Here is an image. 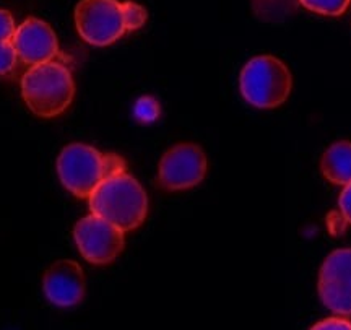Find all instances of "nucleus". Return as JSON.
Masks as SVG:
<instances>
[{"instance_id":"obj_3","label":"nucleus","mask_w":351,"mask_h":330,"mask_svg":"<svg viewBox=\"0 0 351 330\" xmlns=\"http://www.w3.org/2000/svg\"><path fill=\"white\" fill-rule=\"evenodd\" d=\"M21 96L29 111L39 117L60 116L75 96V82L69 67L59 60L32 65L21 78Z\"/></svg>"},{"instance_id":"obj_15","label":"nucleus","mask_w":351,"mask_h":330,"mask_svg":"<svg viewBox=\"0 0 351 330\" xmlns=\"http://www.w3.org/2000/svg\"><path fill=\"white\" fill-rule=\"evenodd\" d=\"M315 330H351V320L346 319V316H337V318H327L320 322L314 324Z\"/></svg>"},{"instance_id":"obj_11","label":"nucleus","mask_w":351,"mask_h":330,"mask_svg":"<svg viewBox=\"0 0 351 330\" xmlns=\"http://www.w3.org/2000/svg\"><path fill=\"white\" fill-rule=\"evenodd\" d=\"M324 178L337 186H346L351 182V142L341 140L333 143L324 153L320 161Z\"/></svg>"},{"instance_id":"obj_4","label":"nucleus","mask_w":351,"mask_h":330,"mask_svg":"<svg viewBox=\"0 0 351 330\" xmlns=\"http://www.w3.org/2000/svg\"><path fill=\"white\" fill-rule=\"evenodd\" d=\"M88 204L91 213L106 218L124 233L137 230L148 213L147 192L125 171L101 182L90 196Z\"/></svg>"},{"instance_id":"obj_14","label":"nucleus","mask_w":351,"mask_h":330,"mask_svg":"<svg viewBox=\"0 0 351 330\" xmlns=\"http://www.w3.org/2000/svg\"><path fill=\"white\" fill-rule=\"evenodd\" d=\"M135 116L143 122L155 121L160 116V106L153 98H142L135 104Z\"/></svg>"},{"instance_id":"obj_8","label":"nucleus","mask_w":351,"mask_h":330,"mask_svg":"<svg viewBox=\"0 0 351 330\" xmlns=\"http://www.w3.org/2000/svg\"><path fill=\"white\" fill-rule=\"evenodd\" d=\"M319 296L324 306L340 316H351V249H337L319 272Z\"/></svg>"},{"instance_id":"obj_7","label":"nucleus","mask_w":351,"mask_h":330,"mask_svg":"<svg viewBox=\"0 0 351 330\" xmlns=\"http://www.w3.org/2000/svg\"><path fill=\"white\" fill-rule=\"evenodd\" d=\"M207 156L195 143H179L169 148L160 161L158 184L166 191H186L204 181Z\"/></svg>"},{"instance_id":"obj_1","label":"nucleus","mask_w":351,"mask_h":330,"mask_svg":"<svg viewBox=\"0 0 351 330\" xmlns=\"http://www.w3.org/2000/svg\"><path fill=\"white\" fill-rule=\"evenodd\" d=\"M147 16V10L130 0H80L75 8V26L83 41L106 47L127 32L142 28Z\"/></svg>"},{"instance_id":"obj_16","label":"nucleus","mask_w":351,"mask_h":330,"mask_svg":"<svg viewBox=\"0 0 351 330\" xmlns=\"http://www.w3.org/2000/svg\"><path fill=\"white\" fill-rule=\"evenodd\" d=\"M15 30V21H13L12 13L0 8V41H12Z\"/></svg>"},{"instance_id":"obj_9","label":"nucleus","mask_w":351,"mask_h":330,"mask_svg":"<svg viewBox=\"0 0 351 330\" xmlns=\"http://www.w3.org/2000/svg\"><path fill=\"white\" fill-rule=\"evenodd\" d=\"M19 59L28 65H36L59 56V41L54 30L39 19H26L12 38Z\"/></svg>"},{"instance_id":"obj_13","label":"nucleus","mask_w":351,"mask_h":330,"mask_svg":"<svg viewBox=\"0 0 351 330\" xmlns=\"http://www.w3.org/2000/svg\"><path fill=\"white\" fill-rule=\"evenodd\" d=\"M16 60H19V56L12 41H0V77L12 73Z\"/></svg>"},{"instance_id":"obj_6","label":"nucleus","mask_w":351,"mask_h":330,"mask_svg":"<svg viewBox=\"0 0 351 330\" xmlns=\"http://www.w3.org/2000/svg\"><path fill=\"white\" fill-rule=\"evenodd\" d=\"M82 257L95 266L111 263L124 249V231L99 215H88L73 228Z\"/></svg>"},{"instance_id":"obj_12","label":"nucleus","mask_w":351,"mask_h":330,"mask_svg":"<svg viewBox=\"0 0 351 330\" xmlns=\"http://www.w3.org/2000/svg\"><path fill=\"white\" fill-rule=\"evenodd\" d=\"M307 10L320 13V15L339 16L350 5V0H300Z\"/></svg>"},{"instance_id":"obj_5","label":"nucleus","mask_w":351,"mask_h":330,"mask_svg":"<svg viewBox=\"0 0 351 330\" xmlns=\"http://www.w3.org/2000/svg\"><path fill=\"white\" fill-rule=\"evenodd\" d=\"M293 78L287 65L274 56H257L244 65L239 90L249 104L258 109L278 108L291 93Z\"/></svg>"},{"instance_id":"obj_2","label":"nucleus","mask_w":351,"mask_h":330,"mask_svg":"<svg viewBox=\"0 0 351 330\" xmlns=\"http://www.w3.org/2000/svg\"><path fill=\"white\" fill-rule=\"evenodd\" d=\"M124 171V158L116 153H101L85 143L67 145L57 160L60 182L78 199H90L101 182Z\"/></svg>"},{"instance_id":"obj_10","label":"nucleus","mask_w":351,"mask_h":330,"mask_svg":"<svg viewBox=\"0 0 351 330\" xmlns=\"http://www.w3.org/2000/svg\"><path fill=\"white\" fill-rule=\"evenodd\" d=\"M47 301L57 307H73L85 298V275L75 261H57L47 268L43 279Z\"/></svg>"},{"instance_id":"obj_17","label":"nucleus","mask_w":351,"mask_h":330,"mask_svg":"<svg viewBox=\"0 0 351 330\" xmlns=\"http://www.w3.org/2000/svg\"><path fill=\"white\" fill-rule=\"evenodd\" d=\"M339 207H340L341 217H343L346 223L351 224V182L346 184L343 192L340 193Z\"/></svg>"}]
</instances>
